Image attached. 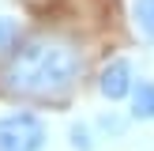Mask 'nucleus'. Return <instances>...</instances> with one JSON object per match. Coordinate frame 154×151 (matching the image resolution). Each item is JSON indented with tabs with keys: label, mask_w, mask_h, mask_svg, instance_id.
<instances>
[{
	"label": "nucleus",
	"mask_w": 154,
	"mask_h": 151,
	"mask_svg": "<svg viewBox=\"0 0 154 151\" xmlns=\"http://www.w3.org/2000/svg\"><path fill=\"white\" fill-rule=\"evenodd\" d=\"M83 53L60 34H34L8 53L0 68V87L11 98H60L79 83Z\"/></svg>",
	"instance_id": "1"
},
{
	"label": "nucleus",
	"mask_w": 154,
	"mask_h": 151,
	"mask_svg": "<svg viewBox=\"0 0 154 151\" xmlns=\"http://www.w3.org/2000/svg\"><path fill=\"white\" fill-rule=\"evenodd\" d=\"M45 125L34 113H11L0 117V151H42Z\"/></svg>",
	"instance_id": "2"
},
{
	"label": "nucleus",
	"mask_w": 154,
	"mask_h": 151,
	"mask_svg": "<svg viewBox=\"0 0 154 151\" xmlns=\"http://www.w3.org/2000/svg\"><path fill=\"white\" fill-rule=\"evenodd\" d=\"M132 87H135V68H132L128 57H113L109 64L102 68V76H98V91H102V98H109V102L132 98Z\"/></svg>",
	"instance_id": "3"
},
{
	"label": "nucleus",
	"mask_w": 154,
	"mask_h": 151,
	"mask_svg": "<svg viewBox=\"0 0 154 151\" xmlns=\"http://www.w3.org/2000/svg\"><path fill=\"white\" fill-rule=\"evenodd\" d=\"M132 117L135 121H154V83L135 79L132 87Z\"/></svg>",
	"instance_id": "4"
},
{
	"label": "nucleus",
	"mask_w": 154,
	"mask_h": 151,
	"mask_svg": "<svg viewBox=\"0 0 154 151\" xmlns=\"http://www.w3.org/2000/svg\"><path fill=\"white\" fill-rule=\"evenodd\" d=\"M19 42H23L19 19H11V15H0V53H11Z\"/></svg>",
	"instance_id": "5"
},
{
	"label": "nucleus",
	"mask_w": 154,
	"mask_h": 151,
	"mask_svg": "<svg viewBox=\"0 0 154 151\" xmlns=\"http://www.w3.org/2000/svg\"><path fill=\"white\" fill-rule=\"evenodd\" d=\"M132 15H135V27H139L147 38H154V0H135Z\"/></svg>",
	"instance_id": "6"
},
{
	"label": "nucleus",
	"mask_w": 154,
	"mask_h": 151,
	"mask_svg": "<svg viewBox=\"0 0 154 151\" xmlns=\"http://www.w3.org/2000/svg\"><path fill=\"white\" fill-rule=\"evenodd\" d=\"M68 136H72V147L75 151H94V136H90V128L83 125V121L68 128Z\"/></svg>",
	"instance_id": "7"
},
{
	"label": "nucleus",
	"mask_w": 154,
	"mask_h": 151,
	"mask_svg": "<svg viewBox=\"0 0 154 151\" xmlns=\"http://www.w3.org/2000/svg\"><path fill=\"white\" fill-rule=\"evenodd\" d=\"M98 125H102L105 132H113V136H120V132H124V121H120V117H109V113H105V117L98 121Z\"/></svg>",
	"instance_id": "8"
}]
</instances>
